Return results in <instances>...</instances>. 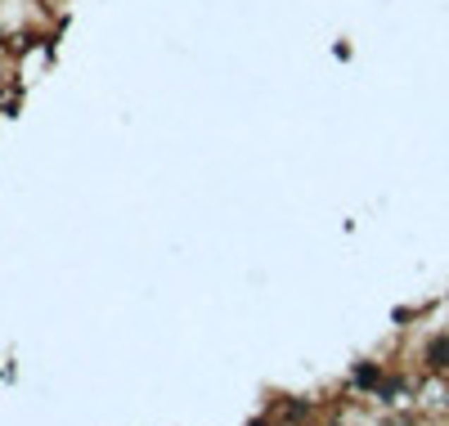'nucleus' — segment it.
I'll use <instances>...</instances> for the list:
<instances>
[{"instance_id": "nucleus-1", "label": "nucleus", "mask_w": 449, "mask_h": 426, "mask_svg": "<svg viewBox=\"0 0 449 426\" xmlns=\"http://www.w3.org/2000/svg\"><path fill=\"white\" fill-rule=\"evenodd\" d=\"M355 386H364V391H382V368H378V363H359V368H355Z\"/></svg>"}, {"instance_id": "nucleus-2", "label": "nucleus", "mask_w": 449, "mask_h": 426, "mask_svg": "<svg viewBox=\"0 0 449 426\" xmlns=\"http://www.w3.org/2000/svg\"><path fill=\"white\" fill-rule=\"evenodd\" d=\"M427 363L431 368H449V337H436L427 346Z\"/></svg>"}]
</instances>
